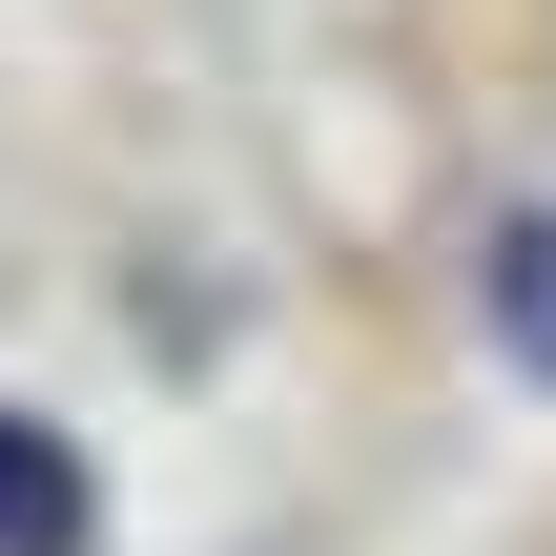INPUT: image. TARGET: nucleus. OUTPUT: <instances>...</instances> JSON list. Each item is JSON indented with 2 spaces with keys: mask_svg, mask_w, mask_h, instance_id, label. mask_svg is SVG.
<instances>
[{
  "mask_svg": "<svg viewBox=\"0 0 556 556\" xmlns=\"http://www.w3.org/2000/svg\"><path fill=\"white\" fill-rule=\"evenodd\" d=\"M0 556H83V454L41 413H0Z\"/></svg>",
  "mask_w": 556,
  "mask_h": 556,
  "instance_id": "f257e3e1",
  "label": "nucleus"
},
{
  "mask_svg": "<svg viewBox=\"0 0 556 556\" xmlns=\"http://www.w3.org/2000/svg\"><path fill=\"white\" fill-rule=\"evenodd\" d=\"M495 309H516V351L556 371V227H495Z\"/></svg>",
  "mask_w": 556,
  "mask_h": 556,
  "instance_id": "f03ea898",
  "label": "nucleus"
}]
</instances>
